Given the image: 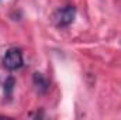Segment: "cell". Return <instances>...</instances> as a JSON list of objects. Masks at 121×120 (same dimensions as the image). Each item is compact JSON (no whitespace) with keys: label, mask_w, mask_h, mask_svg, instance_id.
<instances>
[{"label":"cell","mask_w":121,"mask_h":120,"mask_svg":"<svg viewBox=\"0 0 121 120\" xmlns=\"http://www.w3.org/2000/svg\"><path fill=\"white\" fill-rule=\"evenodd\" d=\"M3 64L7 69L14 71L23 66V52L18 48H10L7 50V52L4 54L3 58Z\"/></svg>","instance_id":"2"},{"label":"cell","mask_w":121,"mask_h":120,"mask_svg":"<svg viewBox=\"0 0 121 120\" xmlns=\"http://www.w3.org/2000/svg\"><path fill=\"white\" fill-rule=\"evenodd\" d=\"M14 86H16V81H14V78H11V76L7 78L6 82H4V93H6L7 96H11Z\"/></svg>","instance_id":"4"},{"label":"cell","mask_w":121,"mask_h":120,"mask_svg":"<svg viewBox=\"0 0 121 120\" xmlns=\"http://www.w3.org/2000/svg\"><path fill=\"white\" fill-rule=\"evenodd\" d=\"M0 1H1V0H0Z\"/></svg>","instance_id":"5"},{"label":"cell","mask_w":121,"mask_h":120,"mask_svg":"<svg viewBox=\"0 0 121 120\" xmlns=\"http://www.w3.org/2000/svg\"><path fill=\"white\" fill-rule=\"evenodd\" d=\"M32 82H34L35 88H37V90H38L39 93H45V92L48 90V88H49L48 79H47L42 74H39V72H35V74L32 75Z\"/></svg>","instance_id":"3"},{"label":"cell","mask_w":121,"mask_h":120,"mask_svg":"<svg viewBox=\"0 0 121 120\" xmlns=\"http://www.w3.org/2000/svg\"><path fill=\"white\" fill-rule=\"evenodd\" d=\"M75 16H76V9L73 6L60 7L54 13V23L58 27H68L69 24L73 23Z\"/></svg>","instance_id":"1"}]
</instances>
